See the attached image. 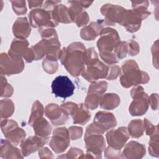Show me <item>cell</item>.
I'll return each mask as SVG.
<instances>
[{
    "mask_svg": "<svg viewBox=\"0 0 159 159\" xmlns=\"http://www.w3.org/2000/svg\"><path fill=\"white\" fill-rule=\"evenodd\" d=\"M109 68L99 60L84 67L81 75L88 81H93L100 78H107Z\"/></svg>",
    "mask_w": 159,
    "mask_h": 159,
    "instance_id": "obj_8",
    "label": "cell"
},
{
    "mask_svg": "<svg viewBox=\"0 0 159 159\" xmlns=\"http://www.w3.org/2000/svg\"><path fill=\"white\" fill-rule=\"evenodd\" d=\"M120 70L119 66H112L111 68V70H109V73H108V76H107V78L111 80L113 79H116L119 75V74H120Z\"/></svg>",
    "mask_w": 159,
    "mask_h": 159,
    "instance_id": "obj_37",
    "label": "cell"
},
{
    "mask_svg": "<svg viewBox=\"0 0 159 159\" xmlns=\"http://www.w3.org/2000/svg\"><path fill=\"white\" fill-rule=\"evenodd\" d=\"M145 130H146V133L148 135H150L151 137L157 135L158 134H155V130H158L157 126L153 125L150 121L147 120V119H145Z\"/></svg>",
    "mask_w": 159,
    "mask_h": 159,
    "instance_id": "obj_34",
    "label": "cell"
},
{
    "mask_svg": "<svg viewBox=\"0 0 159 159\" xmlns=\"http://www.w3.org/2000/svg\"><path fill=\"white\" fill-rule=\"evenodd\" d=\"M48 137H41L39 136L30 137L26 140H22L20 147L24 156H27L40 149L48 141Z\"/></svg>",
    "mask_w": 159,
    "mask_h": 159,
    "instance_id": "obj_14",
    "label": "cell"
},
{
    "mask_svg": "<svg viewBox=\"0 0 159 159\" xmlns=\"http://www.w3.org/2000/svg\"><path fill=\"white\" fill-rule=\"evenodd\" d=\"M76 24L78 27H81L83 25H85L88 23L89 21V17L88 16V14L86 12L83 11L81 14H80L79 16H78L76 19L75 20Z\"/></svg>",
    "mask_w": 159,
    "mask_h": 159,
    "instance_id": "obj_33",
    "label": "cell"
},
{
    "mask_svg": "<svg viewBox=\"0 0 159 159\" xmlns=\"http://www.w3.org/2000/svg\"><path fill=\"white\" fill-rule=\"evenodd\" d=\"M78 154L80 158H85L83 155V152L81 150L77 148H71L68 152L66 154L67 156L66 158H77L76 155Z\"/></svg>",
    "mask_w": 159,
    "mask_h": 159,
    "instance_id": "obj_35",
    "label": "cell"
},
{
    "mask_svg": "<svg viewBox=\"0 0 159 159\" xmlns=\"http://www.w3.org/2000/svg\"><path fill=\"white\" fill-rule=\"evenodd\" d=\"M30 32V27L25 17L18 18L13 25V33L19 39H25Z\"/></svg>",
    "mask_w": 159,
    "mask_h": 159,
    "instance_id": "obj_18",
    "label": "cell"
},
{
    "mask_svg": "<svg viewBox=\"0 0 159 159\" xmlns=\"http://www.w3.org/2000/svg\"><path fill=\"white\" fill-rule=\"evenodd\" d=\"M45 115L55 125H62L68 119V114L56 104H49L47 106Z\"/></svg>",
    "mask_w": 159,
    "mask_h": 159,
    "instance_id": "obj_13",
    "label": "cell"
},
{
    "mask_svg": "<svg viewBox=\"0 0 159 159\" xmlns=\"http://www.w3.org/2000/svg\"><path fill=\"white\" fill-rule=\"evenodd\" d=\"M122 70L123 73L120 77V83L125 88L140 83H146L149 80L147 74L140 71L137 63L132 60L126 61L123 64Z\"/></svg>",
    "mask_w": 159,
    "mask_h": 159,
    "instance_id": "obj_2",
    "label": "cell"
},
{
    "mask_svg": "<svg viewBox=\"0 0 159 159\" xmlns=\"http://www.w3.org/2000/svg\"><path fill=\"white\" fill-rule=\"evenodd\" d=\"M14 107L12 101L9 99L1 100V117H8L11 116L14 112Z\"/></svg>",
    "mask_w": 159,
    "mask_h": 159,
    "instance_id": "obj_27",
    "label": "cell"
},
{
    "mask_svg": "<svg viewBox=\"0 0 159 159\" xmlns=\"http://www.w3.org/2000/svg\"><path fill=\"white\" fill-rule=\"evenodd\" d=\"M29 43L25 39H14L11 43L9 55L15 60H20L28 50Z\"/></svg>",
    "mask_w": 159,
    "mask_h": 159,
    "instance_id": "obj_17",
    "label": "cell"
},
{
    "mask_svg": "<svg viewBox=\"0 0 159 159\" xmlns=\"http://www.w3.org/2000/svg\"><path fill=\"white\" fill-rule=\"evenodd\" d=\"M127 53L130 55H135L139 52V47L138 43L134 41L130 40L127 42Z\"/></svg>",
    "mask_w": 159,
    "mask_h": 159,
    "instance_id": "obj_31",
    "label": "cell"
},
{
    "mask_svg": "<svg viewBox=\"0 0 159 159\" xmlns=\"http://www.w3.org/2000/svg\"><path fill=\"white\" fill-rule=\"evenodd\" d=\"M102 24L101 20L98 22H91L89 25L84 27L81 31V37L86 40H92L99 35Z\"/></svg>",
    "mask_w": 159,
    "mask_h": 159,
    "instance_id": "obj_21",
    "label": "cell"
},
{
    "mask_svg": "<svg viewBox=\"0 0 159 159\" xmlns=\"http://www.w3.org/2000/svg\"><path fill=\"white\" fill-rule=\"evenodd\" d=\"M43 114V108L40 102L38 101H35L32 107V110L31 112L30 117L29 118V124L32 125V124L38 119L42 117Z\"/></svg>",
    "mask_w": 159,
    "mask_h": 159,
    "instance_id": "obj_26",
    "label": "cell"
},
{
    "mask_svg": "<svg viewBox=\"0 0 159 159\" xmlns=\"http://www.w3.org/2000/svg\"><path fill=\"white\" fill-rule=\"evenodd\" d=\"M1 157L4 158H23L20 150L14 147L10 142L7 140H1Z\"/></svg>",
    "mask_w": 159,
    "mask_h": 159,
    "instance_id": "obj_22",
    "label": "cell"
},
{
    "mask_svg": "<svg viewBox=\"0 0 159 159\" xmlns=\"http://www.w3.org/2000/svg\"><path fill=\"white\" fill-rule=\"evenodd\" d=\"M158 135L151 137V140L149 142L148 151L152 156L158 157Z\"/></svg>",
    "mask_w": 159,
    "mask_h": 159,
    "instance_id": "obj_30",
    "label": "cell"
},
{
    "mask_svg": "<svg viewBox=\"0 0 159 159\" xmlns=\"http://www.w3.org/2000/svg\"><path fill=\"white\" fill-rule=\"evenodd\" d=\"M86 49L83 44L75 42L61 51L60 59L67 71L73 76H78L84 67Z\"/></svg>",
    "mask_w": 159,
    "mask_h": 159,
    "instance_id": "obj_1",
    "label": "cell"
},
{
    "mask_svg": "<svg viewBox=\"0 0 159 159\" xmlns=\"http://www.w3.org/2000/svg\"><path fill=\"white\" fill-rule=\"evenodd\" d=\"M30 22L34 27L41 26L55 27L58 25L52 17L51 11L44 9L32 10L29 15Z\"/></svg>",
    "mask_w": 159,
    "mask_h": 159,
    "instance_id": "obj_9",
    "label": "cell"
},
{
    "mask_svg": "<svg viewBox=\"0 0 159 159\" xmlns=\"http://www.w3.org/2000/svg\"><path fill=\"white\" fill-rule=\"evenodd\" d=\"M43 68L45 71L48 73H55L58 68L57 61L52 60L45 58L43 61Z\"/></svg>",
    "mask_w": 159,
    "mask_h": 159,
    "instance_id": "obj_28",
    "label": "cell"
},
{
    "mask_svg": "<svg viewBox=\"0 0 159 159\" xmlns=\"http://www.w3.org/2000/svg\"><path fill=\"white\" fill-rule=\"evenodd\" d=\"M75 85L66 76L56 77L52 83V91L56 97L66 98L73 94Z\"/></svg>",
    "mask_w": 159,
    "mask_h": 159,
    "instance_id": "obj_6",
    "label": "cell"
},
{
    "mask_svg": "<svg viewBox=\"0 0 159 159\" xmlns=\"http://www.w3.org/2000/svg\"><path fill=\"white\" fill-rule=\"evenodd\" d=\"M94 124L99 127L104 132L116 125V120L112 113L100 111L96 113Z\"/></svg>",
    "mask_w": 159,
    "mask_h": 159,
    "instance_id": "obj_15",
    "label": "cell"
},
{
    "mask_svg": "<svg viewBox=\"0 0 159 159\" xmlns=\"http://www.w3.org/2000/svg\"><path fill=\"white\" fill-rule=\"evenodd\" d=\"M143 129L141 120H133L129 124V132L134 138H138L142 135Z\"/></svg>",
    "mask_w": 159,
    "mask_h": 159,
    "instance_id": "obj_25",
    "label": "cell"
},
{
    "mask_svg": "<svg viewBox=\"0 0 159 159\" xmlns=\"http://www.w3.org/2000/svg\"><path fill=\"white\" fill-rule=\"evenodd\" d=\"M120 103V98L116 94L108 93L102 96L100 101V106L105 109H112Z\"/></svg>",
    "mask_w": 159,
    "mask_h": 159,
    "instance_id": "obj_24",
    "label": "cell"
},
{
    "mask_svg": "<svg viewBox=\"0 0 159 159\" xmlns=\"http://www.w3.org/2000/svg\"><path fill=\"white\" fill-rule=\"evenodd\" d=\"M32 126L34 128V132L37 136L47 137L52 131V127L50 124L43 117L36 120Z\"/></svg>",
    "mask_w": 159,
    "mask_h": 159,
    "instance_id": "obj_23",
    "label": "cell"
},
{
    "mask_svg": "<svg viewBox=\"0 0 159 159\" xmlns=\"http://www.w3.org/2000/svg\"><path fill=\"white\" fill-rule=\"evenodd\" d=\"M4 86V89H4V91L1 93V97H2V96H5V97L11 96L12 94V92H13L12 88L11 87V86L10 84H9L7 83V81H6Z\"/></svg>",
    "mask_w": 159,
    "mask_h": 159,
    "instance_id": "obj_39",
    "label": "cell"
},
{
    "mask_svg": "<svg viewBox=\"0 0 159 159\" xmlns=\"http://www.w3.org/2000/svg\"><path fill=\"white\" fill-rule=\"evenodd\" d=\"M145 153V148L137 142L131 141L128 143L122 152V158H140L143 157Z\"/></svg>",
    "mask_w": 159,
    "mask_h": 159,
    "instance_id": "obj_16",
    "label": "cell"
},
{
    "mask_svg": "<svg viewBox=\"0 0 159 159\" xmlns=\"http://www.w3.org/2000/svg\"><path fill=\"white\" fill-rule=\"evenodd\" d=\"M1 129L4 136L13 144L18 145L25 137V132L17 125L16 122L5 119L1 120Z\"/></svg>",
    "mask_w": 159,
    "mask_h": 159,
    "instance_id": "obj_7",
    "label": "cell"
},
{
    "mask_svg": "<svg viewBox=\"0 0 159 159\" xmlns=\"http://www.w3.org/2000/svg\"><path fill=\"white\" fill-rule=\"evenodd\" d=\"M70 144V135L65 127L57 128L53 132V135L50 142V146L57 153L64 152Z\"/></svg>",
    "mask_w": 159,
    "mask_h": 159,
    "instance_id": "obj_10",
    "label": "cell"
},
{
    "mask_svg": "<svg viewBox=\"0 0 159 159\" xmlns=\"http://www.w3.org/2000/svg\"><path fill=\"white\" fill-rule=\"evenodd\" d=\"M84 142L88 155L86 158H101V153L105 147L104 137L100 134L91 133L84 135Z\"/></svg>",
    "mask_w": 159,
    "mask_h": 159,
    "instance_id": "obj_5",
    "label": "cell"
},
{
    "mask_svg": "<svg viewBox=\"0 0 159 159\" xmlns=\"http://www.w3.org/2000/svg\"><path fill=\"white\" fill-rule=\"evenodd\" d=\"M39 154L40 158H53L52 152L47 147L40 148L39 151Z\"/></svg>",
    "mask_w": 159,
    "mask_h": 159,
    "instance_id": "obj_38",
    "label": "cell"
},
{
    "mask_svg": "<svg viewBox=\"0 0 159 159\" xmlns=\"http://www.w3.org/2000/svg\"><path fill=\"white\" fill-rule=\"evenodd\" d=\"M73 119L74 124H80L84 125L90 118L91 114L84 106L83 104H80V106L77 104L70 114Z\"/></svg>",
    "mask_w": 159,
    "mask_h": 159,
    "instance_id": "obj_19",
    "label": "cell"
},
{
    "mask_svg": "<svg viewBox=\"0 0 159 159\" xmlns=\"http://www.w3.org/2000/svg\"><path fill=\"white\" fill-rule=\"evenodd\" d=\"M99 35L101 38L97 42V45L100 50V54L111 53L116 45L120 42L117 32L110 28L102 29Z\"/></svg>",
    "mask_w": 159,
    "mask_h": 159,
    "instance_id": "obj_4",
    "label": "cell"
},
{
    "mask_svg": "<svg viewBox=\"0 0 159 159\" xmlns=\"http://www.w3.org/2000/svg\"><path fill=\"white\" fill-rule=\"evenodd\" d=\"M131 96L134 101L129 107L130 113L132 116H141L148 109V97L144 93L142 86H138L134 88L131 91Z\"/></svg>",
    "mask_w": 159,
    "mask_h": 159,
    "instance_id": "obj_3",
    "label": "cell"
},
{
    "mask_svg": "<svg viewBox=\"0 0 159 159\" xmlns=\"http://www.w3.org/2000/svg\"><path fill=\"white\" fill-rule=\"evenodd\" d=\"M51 12L53 19L57 23H58V22L63 23H69L72 22L69 10L66 6L62 4L54 6L51 11Z\"/></svg>",
    "mask_w": 159,
    "mask_h": 159,
    "instance_id": "obj_20",
    "label": "cell"
},
{
    "mask_svg": "<svg viewBox=\"0 0 159 159\" xmlns=\"http://www.w3.org/2000/svg\"><path fill=\"white\" fill-rule=\"evenodd\" d=\"M24 69V62L22 59H12L6 53L1 55V73L5 75H12L21 72Z\"/></svg>",
    "mask_w": 159,
    "mask_h": 159,
    "instance_id": "obj_11",
    "label": "cell"
},
{
    "mask_svg": "<svg viewBox=\"0 0 159 159\" xmlns=\"http://www.w3.org/2000/svg\"><path fill=\"white\" fill-rule=\"evenodd\" d=\"M12 7L14 11L17 14H25L27 12V9L25 7V2L19 6L17 4V1H12Z\"/></svg>",
    "mask_w": 159,
    "mask_h": 159,
    "instance_id": "obj_36",
    "label": "cell"
},
{
    "mask_svg": "<svg viewBox=\"0 0 159 159\" xmlns=\"http://www.w3.org/2000/svg\"><path fill=\"white\" fill-rule=\"evenodd\" d=\"M106 138L109 147L120 150L129 139L127 128L122 127L115 130H112L107 133Z\"/></svg>",
    "mask_w": 159,
    "mask_h": 159,
    "instance_id": "obj_12",
    "label": "cell"
},
{
    "mask_svg": "<svg viewBox=\"0 0 159 159\" xmlns=\"http://www.w3.org/2000/svg\"><path fill=\"white\" fill-rule=\"evenodd\" d=\"M83 130L81 127H71L69 128V135L72 140H76L81 137Z\"/></svg>",
    "mask_w": 159,
    "mask_h": 159,
    "instance_id": "obj_32",
    "label": "cell"
},
{
    "mask_svg": "<svg viewBox=\"0 0 159 159\" xmlns=\"http://www.w3.org/2000/svg\"><path fill=\"white\" fill-rule=\"evenodd\" d=\"M114 53L119 58L125 57L127 53V42H119L114 48Z\"/></svg>",
    "mask_w": 159,
    "mask_h": 159,
    "instance_id": "obj_29",
    "label": "cell"
}]
</instances>
